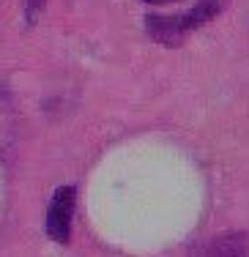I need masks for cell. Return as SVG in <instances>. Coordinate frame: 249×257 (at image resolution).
I'll return each instance as SVG.
<instances>
[{"instance_id": "1", "label": "cell", "mask_w": 249, "mask_h": 257, "mask_svg": "<svg viewBox=\"0 0 249 257\" xmlns=\"http://www.w3.org/2000/svg\"><path fill=\"white\" fill-rule=\"evenodd\" d=\"M224 6H227V0H200L194 9L184 11V14L148 17V20H145V30H148V36L154 41H159V44L178 47L189 30H197L200 25H205V22H211L214 17H219Z\"/></svg>"}, {"instance_id": "2", "label": "cell", "mask_w": 249, "mask_h": 257, "mask_svg": "<svg viewBox=\"0 0 249 257\" xmlns=\"http://www.w3.org/2000/svg\"><path fill=\"white\" fill-rule=\"evenodd\" d=\"M74 186H60L47 208V235L55 243H69L71 235V216H74Z\"/></svg>"}, {"instance_id": "3", "label": "cell", "mask_w": 249, "mask_h": 257, "mask_svg": "<svg viewBox=\"0 0 249 257\" xmlns=\"http://www.w3.org/2000/svg\"><path fill=\"white\" fill-rule=\"evenodd\" d=\"M189 257H249V232H224L194 246Z\"/></svg>"}, {"instance_id": "4", "label": "cell", "mask_w": 249, "mask_h": 257, "mask_svg": "<svg viewBox=\"0 0 249 257\" xmlns=\"http://www.w3.org/2000/svg\"><path fill=\"white\" fill-rule=\"evenodd\" d=\"M47 0H25V14H28V22H36L39 14L44 11Z\"/></svg>"}, {"instance_id": "5", "label": "cell", "mask_w": 249, "mask_h": 257, "mask_svg": "<svg viewBox=\"0 0 249 257\" xmlns=\"http://www.w3.org/2000/svg\"><path fill=\"white\" fill-rule=\"evenodd\" d=\"M145 3H154V6H165V3H178V0H145Z\"/></svg>"}]
</instances>
